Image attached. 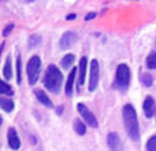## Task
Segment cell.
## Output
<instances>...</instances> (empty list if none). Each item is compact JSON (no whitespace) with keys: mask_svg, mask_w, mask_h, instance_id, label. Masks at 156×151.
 <instances>
[{"mask_svg":"<svg viewBox=\"0 0 156 151\" xmlns=\"http://www.w3.org/2000/svg\"><path fill=\"white\" fill-rule=\"evenodd\" d=\"M123 122L126 127L127 135L133 142L140 140V125H138L137 113L132 105L123 106Z\"/></svg>","mask_w":156,"mask_h":151,"instance_id":"cell-1","label":"cell"},{"mask_svg":"<svg viewBox=\"0 0 156 151\" xmlns=\"http://www.w3.org/2000/svg\"><path fill=\"white\" fill-rule=\"evenodd\" d=\"M63 83V76L59 68L55 65H49L47 68L45 76H44V87L52 94H58Z\"/></svg>","mask_w":156,"mask_h":151,"instance_id":"cell-2","label":"cell"},{"mask_svg":"<svg viewBox=\"0 0 156 151\" xmlns=\"http://www.w3.org/2000/svg\"><path fill=\"white\" fill-rule=\"evenodd\" d=\"M115 84L116 88L121 91H126L129 88L130 84V69L126 63H121L116 69V76H115Z\"/></svg>","mask_w":156,"mask_h":151,"instance_id":"cell-3","label":"cell"},{"mask_svg":"<svg viewBox=\"0 0 156 151\" xmlns=\"http://www.w3.org/2000/svg\"><path fill=\"white\" fill-rule=\"evenodd\" d=\"M40 68H41V59L34 55L29 59L27 62V66H26V73H27V81H29L30 85H34L38 80V72H40Z\"/></svg>","mask_w":156,"mask_h":151,"instance_id":"cell-4","label":"cell"},{"mask_svg":"<svg viewBox=\"0 0 156 151\" xmlns=\"http://www.w3.org/2000/svg\"><path fill=\"white\" fill-rule=\"evenodd\" d=\"M77 109H78L80 116L82 117V120H85V124H88L90 128H97V127H99V122H97L94 114L92 113V111L89 110L85 105H83V103H78Z\"/></svg>","mask_w":156,"mask_h":151,"instance_id":"cell-5","label":"cell"},{"mask_svg":"<svg viewBox=\"0 0 156 151\" xmlns=\"http://www.w3.org/2000/svg\"><path fill=\"white\" fill-rule=\"evenodd\" d=\"M99 85V62L93 59L90 62V77H89V91L93 92Z\"/></svg>","mask_w":156,"mask_h":151,"instance_id":"cell-6","label":"cell"},{"mask_svg":"<svg viewBox=\"0 0 156 151\" xmlns=\"http://www.w3.org/2000/svg\"><path fill=\"white\" fill-rule=\"evenodd\" d=\"M77 40H78V36L76 32H66V33H63V36L60 37L59 47L62 50H67V48H70Z\"/></svg>","mask_w":156,"mask_h":151,"instance_id":"cell-7","label":"cell"},{"mask_svg":"<svg viewBox=\"0 0 156 151\" xmlns=\"http://www.w3.org/2000/svg\"><path fill=\"white\" fill-rule=\"evenodd\" d=\"M107 144L111 151H122V142L118 133L111 132L107 136Z\"/></svg>","mask_w":156,"mask_h":151,"instance_id":"cell-8","label":"cell"},{"mask_svg":"<svg viewBox=\"0 0 156 151\" xmlns=\"http://www.w3.org/2000/svg\"><path fill=\"white\" fill-rule=\"evenodd\" d=\"M86 68H88V59L86 57H82L80 61V66H78V89H81L85 84Z\"/></svg>","mask_w":156,"mask_h":151,"instance_id":"cell-9","label":"cell"},{"mask_svg":"<svg viewBox=\"0 0 156 151\" xmlns=\"http://www.w3.org/2000/svg\"><path fill=\"white\" fill-rule=\"evenodd\" d=\"M7 142H8V146L10 149L12 150H18L21 147V140L18 138V133H16L15 128H10L7 132Z\"/></svg>","mask_w":156,"mask_h":151,"instance_id":"cell-10","label":"cell"},{"mask_svg":"<svg viewBox=\"0 0 156 151\" xmlns=\"http://www.w3.org/2000/svg\"><path fill=\"white\" fill-rule=\"evenodd\" d=\"M143 109H144V114H145V117L151 118V117L155 114V100H154V98L147 96L145 100H144Z\"/></svg>","mask_w":156,"mask_h":151,"instance_id":"cell-11","label":"cell"},{"mask_svg":"<svg viewBox=\"0 0 156 151\" xmlns=\"http://www.w3.org/2000/svg\"><path fill=\"white\" fill-rule=\"evenodd\" d=\"M78 77L77 76V69H73V70L70 72V74H69L67 77V83H66V95L67 96H71V94H73V89H74V81H76V78Z\"/></svg>","mask_w":156,"mask_h":151,"instance_id":"cell-12","label":"cell"},{"mask_svg":"<svg viewBox=\"0 0 156 151\" xmlns=\"http://www.w3.org/2000/svg\"><path fill=\"white\" fill-rule=\"evenodd\" d=\"M34 95H36V98H37V100L41 103V105H44V106H47V107H52V100L48 98V95L45 94L44 91H41V89H36L34 91Z\"/></svg>","mask_w":156,"mask_h":151,"instance_id":"cell-13","label":"cell"},{"mask_svg":"<svg viewBox=\"0 0 156 151\" xmlns=\"http://www.w3.org/2000/svg\"><path fill=\"white\" fill-rule=\"evenodd\" d=\"M0 109L5 113H11L14 110V102L10 98H2L0 96Z\"/></svg>","mask_w":156,"mask_h":151,"instance_id":"cell-14","label":"cell"},{"mask_svg":"<svg viewBox=\"0 0 156 151\" xmlns=\"http://www.w3.org/2000/svg\"><path fill=\"white\" fill-rule=\"evenodd\" d=\"M3 74L7 80H10L12 77V65H11V57H7L5 59V65H4V69H3Z\"/></svg>","mask_w":156,"mask_h":151,"instance_id":"cell-15","label":"cell"},{"mask_svg":"<svg viewBox=\"0 0 156 151\" xmlns=\"http://www.w3.org/2000/svg\"><path fill=\"white\" fill-rule=\"evenodd\" d=\"M74 59H76V57H74L73 54H67L63 57L62 61H60V65H62L63 69H69L74 63Z\"/></svg>","mask_w":156,"mask_h":151,"instance_id":"cell-16","label":"cell"},{"mask_svg":"<svg viewBox=\"0 0 156 151\" xmlns=\"http://www.w3.org/2000/svg\"><path fill=\"white\" fill-rule=\"evenodd\" d=\"M74 131L78 133V135H85L86 133V127H85V122H82L81 120H76L74 121Z\"/></svg>","mask_w":156,"mask_h":151,"instance_id":"cell-17","label":"cell"},{"mask_svg":"<svg viewBox=\"0 0 156 151\" xmlns=\"http://www.w3.org/2000/svg\"><path fill=\"white\" fill-rule=\"evenodd\" d=\"M140 80L141 83H143L144 87H147V88H149V87H152V84H154V78H152L151 74L148 73H143L140 76Z\"/></svg>","mask_w":156,"mask_h":151,"instance_id":"cell-18","label":"cell"},{"mask_svg":"<svg viewBox=\"0 0 156 151\" xmlns=\"http://www.w3.org/2000/svg\"><path fill=\"white\" fill-rule=\"evenodd\" d=\"M0 94H2V95H8V96H11V95L14 94V91L11 89V87L8 85L7 83H4L3 80H0Z\"/></svg>","mask_w":156,"mask_h":151,"instance_id":"cell-19","label":"cell"},{"mask_svg":"<svg viewBox=\"0 0 156 151\" xmlns=\"http://www.w3.org/2000/svg\"><path fill=\"white\" fill-rule=\"evenodd\" d=\"M41 44V37L38 35H32L29 39V48H37Z\"/></svg>","mask_w":156,"mask_h":151,"instance_id":"cell-20","label":"cell"},{"mask_svg":"<svg viewBox=\"0 0 156 151\" xmlns=\"http://www.w3.org/2000/svg\"><path fill=\"white\" fill-rule=\"evenodd\" d=\"M16 83H22V59L21 57L16 58Z\"/></svg>","mask_w":156,"mask_h":151,"instance_id":"cell-21","label":"cell"},{"mask_svg":"<svg viewBox=\"0 0 156 151\" xmlns=\"http://www.w3.org/2000/svg\"><path fill=\"white\" fill-rule=\"evenodd\" d=\"M147 68L148 69H156V51L152 52V54L147 58Z\"/></svg>","mask_w":156,"mask_h":151,"instance_id":"cell-22","label":"cell"},{"mask_svg":"<svg viewBox=\"0 0 156 151\" xmlns=\"http://www.w3.org/2000/svg\"><path fill=\"white\" fill-rule=\"evenodd\" d=\"M147 150L148 151H156V135L152 136L147 143Z\"/></svg>","mask_w":156,"mask_h":151,"instance_id":"cell-23","label":"cell"},{"mask_svg":"<svg viewBox=\"0 0 156 151\" xmlns=\"http://www.w3.org/2000/svg\"><path fill=\"white\" fill-rule=\"evenodd\" d=\"M12 29H14V25H12V24H10L8 26H5L4 30H3V36H4V37H5V36H8V35H10V32H11Z\"/></svg>","mask_w":156,"mask_h":151,"instance_id":"cell-24","label":"cell"},{"mask_svg":"<svg viewBox=\"0 0 156 151\" xmlns=\"http://www.w3.org/2000/svg\"><path fill=\"white\" fill-rule=\"evenodd\" d=\"M94 17H96V13H89L88 15L85 17V21H90V19H93Z\"/></svg>","mask_w":156,"mask_h":151,"instance_id":"cell-25","label":"cell"},{"mask_svg":"<svg viewBox=\"0 0 156 151\" xmlns=\"http://www.w3.org/2000/svg\"><path fill=\"white\" fill-rule=\"evenodd\" d=\"M76 18H77L76 14H69V15H67V19H69V21H70V19H76Z\"/></svg>","mask_w":156,"mask_h":151,"instance_id":"cell-26","label":"cell"},{"mask_svg":"<svg viewBox=\"0 0 156 151\" xmlns=\"http://www.w3.org/2000/svg\"><path fill=\"white\" fill-rule=\"evenodd\" d=\"M3 50H4V43H2V44H0V57H2V52H3Z\"/></svg>","mask_w":156,"mask_h":151,"instance_id":"cell-27","label":"cell"},{"mask_svg":"<svg viewBox=\"0 0 156 151\" xmlns=\"http://www.w3.org/2000/svg\"><path fill=\"white\" fill-rule=\"evenodd\" d=\"M2 124H3V118H2V116H0V127H2Z\"/></svg>","mask_w":156,"mask_h":151,"instance_id":"cell-28","label":"cell"}]
</instances>
